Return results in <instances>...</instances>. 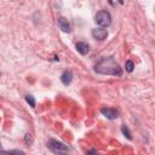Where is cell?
I'll return each instance as SVG.
<instances>
[{"label": "cell", "mask_w": 155, "mask_h": 155, "mask_svg": "<svg viewBox=\"0 0 155 155\" xmlns=\"http://www.w3.org/2000/svg\"><path fill=\"white\" fill-rule=\"evenodd\" d=\"M73 80V73L70 70H65L62 75H61V81L64 84V85H69Z\"/></svg>", "instance_id": "ba28073f"}, {"label": "cell", "mask_w": 155, "mask_h": 155, "mask_svg": "<svg viewBox=\"0 0 155 155\" xmlns=\"http://www.w3.org/2000/svg\"><path fill=\"white\" fill-rule=\"evenodd\" d=\"M25 101L30 104V107H33V108L35 107V99H34V97H33V96H29V94H28V96H25Z\"/></svg>", "instance_id": "8fae6325"}, {"label": "cell", "mask_w": 155, "mask_h": 155, "mask_svg": "<svg viewBox=\"0 0 155 155\" xmlns=\"http://www.w3.org/2000/svg\"><path fill=\"white\" fill-rule=\"evenodd\" d=\"M121 132H122V133H124V134H125V136H126V137H127L128 139H132L131 132H130V130H128V128H127L126 126H122V127H121Z\"/></svg>", "instance_id": "30bf717a"}, {"label": "cell", "mask_w": 155, "mask_h": 155, "mask_svg": "<svg viewBox=\"0 0 155 155\" xmlns=\"http://www.w3.org/2000/svg\"><path fill=\"white\" fill-rule=\"evenodd\" d=\"M75 47H76L78 52H79L80 54H82V56L86 54V53L88 52V48H90L88 44H87V42H84V41H79V42H76Z\"/></svg>", "instance_id": "52a82bcc"}, {"label": "cell", "mask_w": 155, "mask_h": 155, "mask_svg": "<svg viewBox=\"0 0 155 155\" xmlns=\"http://www.w3.org/2000/svg\"><path fill=\"white\" fill-rule=\"evenodd\" d=\"M117 1H119L120 4H124V0H117Z\"/></svg>", "instance_id": "5bb4252c"}, {"label": "cell", "mask_w": 155, "mask_h": 155, "mask_svg": "<svg viewBox=\"0 0 155 155\" xmlns=\"http://www.w3.org/2000/svg\"><path fill=\"white\" fill-rule=\"evenodd\" d=\"M57 22H58V27H59V29L62 31H64V33H69L70 31V24H69V22H68L67 18L59 17Z\"/></svg>", "instance_id": "8992f818"}, {"label": "cell", "mask_w": 155, "mask_h": 155, "mask_svg": "<svg viewBox=\"0 0 155 155\" xmlns=\"http://www.w3.org/2000/svg\"><path fill=\"white\" fill-rule=\"evenodd\" d=\"M94 21L101 27H108L111 23V16H110V13L108 11H104L103 10V11L97 12V15L94 17Z\"/></svg>", "instance_id": "3957f363"}, {"label": "cell", "mask_w": 155, "mask_h": 155, "mask_svg": "<svg viewBox=\"0 0 155 155\" xmlns=\"http://www.w3.org/2000/svg\"><path fill=\"white\" fill-rule=\"evenodd\" d=\"M47 147H48V149H51L56 154H64V153H68L69 151L68 145H65L64 143L58 142L56 139H50L47 142Z\"/></svg>", "instance_id": "7a4b0ae2"}, {"label": "cell", "mask_w": 155, "mask_h": 155, "mask_svg": "<svg viewBox=\"0 0 155 155\" xmlns=\"http://www.w3.org/2000/svg\"><path fill=\"white\" fill-rule=\"evenodd\" d=\"M0 153H4V154H23V151H21V150H0Z\"/></svg>", "instance_id": "7c38bea8"}, {"label": "cell", "mask_w": 155, "mask_h": 155, "mask_svg": "<svg viewBox=\"0 0 155 155\" xmlns=\"http://www.w3.org/2000/svg\"><path fill=\"white\" fill-rule=\"evenodd\" d=\"M92 36L94 38V39H97V40H104V39H107V36H108V31H107V29H104V28H94V29H92Z\"/></svg>", "instance_id": "277c9868"}, {"label": "cell", "mask_w": 155, "mask_h": 155, "mask_svg": "<svg viewBox=\"0 0 155 155\" xmlns=\"http://www.w3.org/2000/svg\"><path fill=\"white\" fill-rule=\"evenodd\" d=\"M94 70L98 74H104V75L121 76V74H122V70H121L119 63L114 59V57H104V58H102L96 64Z\"/></svg>", "instance_id": "6da1fadb"}, {"label": "cell", "mask_w": 155, "mask_h": 155, "mask_svg": "<svg viewBox=\"0 0 155 155\" xmlns=\"http://www.w3.org/2000/svg\"><path fill=\"white\" fill-rule=\"evenodd\" d=\"M0 75H1V74H0Z\"/></svg>", "instance_id": "2e32d148"}, {"label": "cell", "mask_w": 155, "mask_h": 155, "mask_svg": "<svg viewBox=\"0 0 155 155\" xmlns=\"http://www.w3.org/2000/svg\"><path fill=\"white\" fill-rule=\"evenodd\" d=\"M101 113H102L104 116H107L108 119H110V120L116 119V117L119 116V111H117L116 109H114V108H103V109L101 110Z\"/></svg>", "instance_id": "5b68a950"}, {"label": "cell", "mask_w": 155, "mask_h": 155, "mask_svg": "<svg viewBox=\"0 0 155 155\" xmlns=\"http://www.w3.org/2000/svg\"><path fill=\"white\" fill-rule=\"evenodd\" d=\"M0 147H1V142H0Z\"/></svg>", "instance_id": "9a60e30c"}, {"label": "cell", "mask_w": 155, "mask_h": 155, "mask_svg": "<svg viewBox=\"0 0 155 155\" xmlns=\"http://www.w3.org/2000/svg\"><path fill=\"white\" fill-rule=\"evenodd\" d=\"M24 142H25V144H30L31 143V134H25V138H24Z\"/></svg>", "instance_id": "4fadbf2b"}, {"label": "cell", "mask_w": 155, "mask_h": 155, "mask_svg": "<svg viewBox=\"0 0 155 155\" xmlns=\"http://www.w3.org/2000/svg\"><path fill=\"white\" fill-rule=\"evenodd\" d=\"M125 68H126V71H128V73L133 71V68H134L133 62H132V61H127L126 64H125Z\"/></svg>", "instance_id": "9c48e42d"}]
</instances>
